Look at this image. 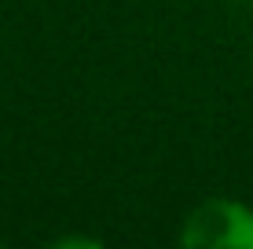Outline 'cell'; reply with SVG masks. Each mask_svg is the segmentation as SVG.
<instances>
[{"label":"cell","mask_w":253,"mask_h":249,"mask_svg":"<svg viewBox=\"0 0 253 249\" xmlns=\"http://www.w3.org/2000/svg\"><path fill=\"white\" fill-rule=\"evenodd\" d=\"M250 66H253V51H250Z\"/></svg>","instance_id":"2"},{"label":"cell","mask_w":253,"mask_h":249,"mask_svg":"<svg viewBox=\"0 0 253 249\" xmlns=\"http://www.w3.org/2000/svg\"><path fill=\"white\" fill-rule=\"evenodd\" d=\"M184 249H253V209L235 198H202L180 227Z\"/></svg>","instance_id":"1"}]
</instances>
